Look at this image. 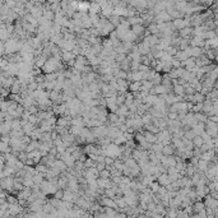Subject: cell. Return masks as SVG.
<instances>
[{
    "label": "cell",
    "instance_id": "obj_28",
    "mask_svg": "<svg viewBox=\"0 0 218 218\" xmlns=\"http://www.w3.org/2000/svg\"><path fill=\"white\" fill-rule=\"evenodd\" d=\"M208 120L213 121V123H218V116H217V115H209V116H208Z\"/></svg>",
    "mask_w": 218,
    "mask_h": 218
},
{
    "label": "cell",
    "instance_id": "obj_14",
    "mask_svg": "<svg viewBox=\"0 0 218 218\" xmlns=\"http://www.w3.org/2000/svg\"><path fill=\"white\" fill-rule=\"evenodd\" d=\"M162 154H164V156H171V154H175V148L172 147V144L163 145V147H162Z\"/></svg>",
    "mask_w": 218,
    "mask_h": 218
},
{
    "label": "cell",
    "instance_id": "obj_31",
    "mask_svg": "<svg viewBox=\"0 0 218 218\" xmlns=\"http://www.w3.org/2000/svg\"><path fill=\"white\" fill-rule=\"evenodd\" d=\"M30 123L31 124H34V123H37V117L36 116H34V115H30Z\"/></svg>",
    "mask_w": 218,
    "mask_h": 218
},
{
    "label": "cell",
    "instance_id": "obj_25",
    "mask_svg": "<svg viewBox=\"0 0 218 218\" xmlns=\"http://www.w3.org/2000/svg\"><path fill=\"white\" fill-rule=\"evenodd\" d=\"M114 161H115V158H112V157H110V156H105V164H114Z\"/></svg>",
    "mask_w": 218,
    "mask_h": 218
},
{
    "label": "cell",
    "instance_id": "obj_8",
    "mask_svg": "<svg viewBox=\"0 0 218 218\" xmlns=\"http://www.w3.org/2000/svg\"><path fill=\"white\" fill-rule=\"evenodd\" d=\"M77 56L73 54V51H63L61 52V61L68 63L69 60H74Z\"/></svg>",
    "mask_w": 218,
    "mask_h": 218
},
{
    "label": "cell",
    "instance_id": "obj_24",
    "mask_svg": "<svg viewBox=\"0 0 218 218\" xmlns=\"http://www.w3.org/2000/svg\"><path fill=\"white\" fill-rule=\"evenodd\" d=\"M149 66H148V65H145V64H139V68H138V70L139 72H143V73H145V72H148V70H149Z\"/></svg>",
    "mask_w": 218,
    "mask_h": 218
},
{
    "label": "cell",
    "instance_id": "obj_13",
    "mask_svg": "<svg viewBox=\"0 0 218 218\" xmlns=\"http://www.w3.org/2000/svg\"><path fill=\"white\" fill-rule=\"evenodd\" d=\"M208 164H209V162H207V161H204V160H198V162H196V170L198 171H200V172H204L207 168H208Z\"/></svg>",
    "mask_w": 218,
    "mask_h": 218
},
{
    "label": "cell",
    "instance_id": "obj_3",
    "mask_svg": "<svg viewBox=\"0 0 218 218\" xmlns=\"http://www.w3.org/2000/svg\"><path fill=\"white\" fill-rule=\"evenodd\" d=\"M157 182L161 185V186H166V185H168L170 182H171V180H170V177H168V175H167V172H162V173H160L158 175V177H157Z\"/></svg>",
    "mask_w": 218,
    "mask_h": 218
},
{
    "label": "cell",
    "instance_id": "obj_6",
    "mask_svg": "<svg viewBox=\"0 0 218 218\" xmlns=\"http://www.w3.org/2000/svg\"><path fill=\"white\" fill-rule=\"evenodd\" d=\"M189 56H190V55H189L188 50H177L176 54L173 55V57L177 59V60H180V61H184V60H186Z\"/></svg>",
    "mask_w": 218,
    "mask_h": 218
},
{
    "label": "cell",
    "instance_id": "obj_17",
    "mask_svg": "<svg viewBox=\"0 0 218 218\" xmlns=\"http://www.w3.org/2000/svg\"><path fill=\"white\" fill-rule=\"evenodd\" d=\"M132 31H133V33L135 34L137 37H139V36H141V34L144 32V27H143L142 24H134L133 28H132Z\"/></svg>",
    "mask_w": 218,
    "mask_h": 218
},
{
    "label": "cell",
    "instance_id": "obj_32",
    "mask_svg": "<svg viewBox=\"0 0 218 218\" xmlns=\"http://www.w3.org/2000/svg\"><path fill=\"white\" fill-rule=\"evenodd\" d=\"M36 111H37L36 107H31V109H30V112H31V114H36Z\"/></svg>",
    "mask_w": 218,
    "mask_h": 218
},
{
    "label": "cell",
    "instance_id": "obj_16",
    "mask_svg": "<svg viewBox=\"0 0 218 218\" xmlns=\"http://www.w3.org/2000/svg\"><path fill=\"white\" fill-rule=\"evenodd\" d=\"M180 34H181V38H189L193 34V28H190V27L182 28L180 30Z\"/></svg>",
    "mask_w": 218,
    "mask_h": 218
},
{
    "label": "cell",
    "instance_id": "obj_27",
    "mask_svg": "<svg viewBox=\"0 0 218 218\" xmlns=\"http://www.w3.org/2000/svg\"><path fill=\"white\" fill-rule=\"evenodd\" d=\"M176 173H179V171L176 170V167H167V175H176Z\"/></svg>",
    "mask_w": 218,
    "mask_h": 218
},
{
    "label": "cell",
    "instance_id": "obj_15",
    "mask_svg": "<svg viewBox=\"0 0 218 218\" xmlns=\"http://www.w3.org/2000/svg\"><path fill=\"white\" fill-rule=\"evenodd\" d=\"M141 82H130L128 85V89L130 92H139L141 91Z\"/></svg>",
    "mask_w": 218,
    "mask_h": 218
},
{
    "label": "cell",
    "instance_id": "obj_4",
    "mask_svg": "<svg viewBox=\"0 0 218 218\" xmlns=\"http://www.w3.org/2000/svg\"><path fill=\"white\" fill-rule=\"evenodd\" d=\"M190 46H199V47H203L204 46V38L200 37V36H193V38L189 40Z\"/></svg>",
    "mask_w": 218,
    "mask_h": 218
},
{
    "label": "cell",
    "instance_id": "obj_19",
    "mask_svg": "<svg viewBox=\"0 0 218 218\" xmlns=\"http://www.w3.org/2000/svg\"><path fill=\"white\" fill-rule=\"evenodd\" d=\"M98 177H103V179H110L111 177V171L110 170H107V168H103V170H101L100 172H98Z\"/></svg>",
    "mask_w": 218,
    "mask_h": 218
},
{
    "label": "cell",
    "instance_id": "obj_30",
    "mask_svg": "<svg viewBox=\"0 0 218 218\" xmlns=\"http://www.w3.org/2000/svg\"><path fill=\"white\" fill-rule=\"evenodd\" d=\"M24 132L26 133H31L32 132V124H27L24 126Z\"/></svg>",
    "mask_w": 218,
    "mask_h": 218
},
{
    "label": "cell",
    "instance_id": "obj_21",
    "mask_svg": "<svg viewBox=\"0 0 218 218\" xmlns=\"http://www.w3.org/2000/svg\"><path fill=\"white\" fill-rule=\"evenodd\" d=\"M191 141H193V144H194V147H200L202 145L204 142H203V139H202V137L200 135H195L193 139H191Z\"/></svg>",
    "mask_w": 218,
    "mask_h": 218
},
{
    "label": "cell",
    "instance_id": "obj_26",
    "mask_svg": "<svg viewBox=\"0 0 218 218\" xmlns=\"http://www.w3.org/2000/svg\"><path fill=\"white\" fill-rule=\"evenodd\" d=\"M36 171H37V172H42V173H45V172L47 171V166H46V164H38L37 168H36Z\"/></svg>",
    "mask_w": 218,
    "mask_h": 218
},
{
    "label": "cell",
    "instance_id": "obj_29",
    "mask_svg": "<svg viewBox=\"0 0 218 218\" xmlns=\"http://www.w3.org/2000/svg\"><path fill=\"white\" fill-rule=\"evenodd\" d=\"M37 88H38V83H37V82L31 83V85H30V89H31V91H36Z\"/></svg>",
    "mask_w": 218,
    "mask_h": 218
},
{
    "label": "cell",
    "instance_id": "obj_7",
    "mask_svg": "<svg viewBox=\"0 0 218 218\" xmlns=\"http://www.w3.org/2000/svg\"><path fill=\"white\" fill-rule=\"evenodd\" d=\"M143 135H144V139H145V141H147L148 143L153 144V143L157 142V137H156V134H153V133H151V132H148V130H143Z\"/></svg>",
    "mask_w": 218,
    "mask_h": 218
},
{
    "label": "cell",
    "instance_id": "obj_23",
    "mask_svg": "<svg viewBox=\"0 0 218 218\" xmlns=\"http://www.w3.org/2000/svg\"><path fill=\"white\" fill-rule=\"evenodd\" d=\"M63 193H64V190L59 188V189H57V190H56V191H55V193L52 194V195H54V198H55V199H57V200H61V199H63Z\"/></svg>",
    "mask_w": 218,
    "mask_h": 218
},
{
    "label": "cell",
    "instance_id": "obj_20",
    "mask_svg": "<svg viewBox=\"0 0 218 218\" xmlns=\"http://www.w3.org/2000/svg\"><path fill=\"white\" fill-rule=\"evenodd\" d=\"M160 186H161V185L158 184V182H157V180H156V181H151V184L148 185V188L151 189L152 193H157V190L160 189Z\"/></svg>",
    "mask_w": 218,
    "mask_h": 218
},
{
    "label": "cell",
    "instance_id": "obj_9",
    "mask_svg": "<svg viewBox=\"0 0 218 218\" xmlns=\"http://www.w3.org/2000/svg\"><path fill=\"white\" fill-rule=\"evenodd\" d=\"M52 166H55L56 168H59L61 172H64V171H66V164H65V162L63 161V160H60V158H55V161H54V163H52Z\"/></svg>",
    "mask_w": 218,
    "mask_h": 218
},
{
    "label": "cell",
    "instance_id": "obj_10",
    "mask_svg": "<svg viewBox=\"0 0 218 218\" xmlns=\"http://www.w3.org/2000/svg\"><path fill=\"white\" fill-rule=\"evenodd\" d=\"M128 112H129V109H128L126 105H119L117 110L115 111V114H116L117 116H126Z\"/></svg>",
    "mask_w": 218,
    "mask_h": 218
},
{
    "label": "cell",
    "instance_id": "obj_11",
    "mask_svg": "<svg viewBox=\"0 0 218 218\" xmlns=\"http://www.w3.org/2000/svg\"><path fill=\"white\" fill-rule=\"evenodd\" d=\"M153 89H154V93H156V94H164V93H167V87L163 85L162 83L153 85Z\"/></svg>",
    "mask_w": 218,
    "mask_h": 218
},
{
    "label": "cell",
    "instance_id": "obj_12",
    "mask_svg": "<svg viewBox=\"0 0 218 218\" xmlns=\"http://www.w3.org/2000/svg\"><path fill=\"white\" fill-rule=\"evenodd\" d=\"M172 92L173 94H177V96H184L185 94V89H184V85L182 84H175L172 85Z\"/></svg>",
    "mask_w": 218,
    "mask_h": 218
},
{
    "label": "cell",
    "instance_id": "obj_22",
    "mask_svg": "<svg viewBox=\"0 0 218 218\" xmlns=\"http://www.w3.org/2000/svg\"><path fill=\"white\" fill-rule=\"evenodd\" d=\"M175 164H176V160H175V157H173V154L167 156V167H173Z\"/></svg>",
    "mask_w": 218,
    "mask_h": 218
},
{
    "label": "cell",
    "instance_id": "obj_5",
    "mask_svg": "<svg viewBox=\"0 0 218 218\" xmlns=\"http://www.w3.org/2000/svg\"><path fill=\"white\" fill-rule=\"evenodd\" d=\"M191 129H193V132L196 135H200L205 130V125H204V123H202V121H196V123L191 126Z\"/></svg>",
    "mask_w": 218,
    "mask_h": 218
},
{
    "label": "cell",
    "instance_id": "obj_18",
    "mask_svg": "<svg viewBox=\"0 0 218 218\" xmlns=\"http://www.w3.org/2000/svg\"><path fill=\"white\" fill-rule=\"evenodd\" d=\"M204 96L200 93V92H195L194 94H193V100H191V102L193 103H196V102H203L204 101Z\"/></svg>",
    "mask_w": 218,
    "mask_h": 218
},
{
    "label": "cell",
    "instance_id": "obj_2",
    "mask_svg": "<svg viewBox=\"0 0 218 218\" xmlns=\"http://www.w3.org/2000/svg\"><path fill=\"white\" fill-rule=\"evenodd\" d=\"M216 152H217V151H214L213 148H211V149H208V151H205V152H202V153H200L199 158H200V160H204V161H207V162H209V161H212V158L216 156Z\"/></svg>",
    "mask_w": 218,
    "mask_h": 218
},
{
    "label": "cell",
    "instance_id": "obj_1",
    "mask_svg": "<svg viewBox=\"0 0 218 218\" xmlns=\"http://www.w3.org/2000/svg\"><path fill=\"white\" fill-rule=\"evenodd\" d=\"M203 203H204V207L205 208H214V207H218V200L212 198L209 194H205L203 196Z\"/></svg>",
    "mask_w": 218,
    "mask_h": 218
}]
</instances>
